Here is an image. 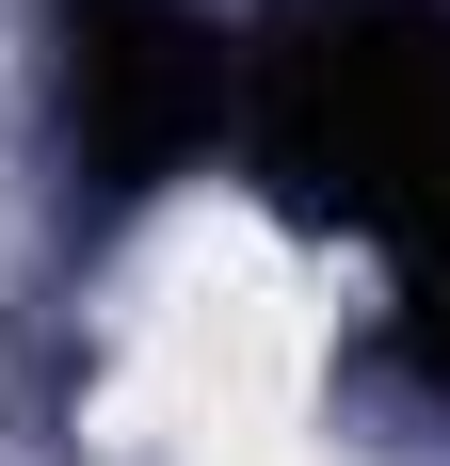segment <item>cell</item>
Segmentation results:
<instances>
[{
    "label": "cell",
    "mask_w": 450,
    "mask_h": 466,
    "mask_svg": "<svg viewBox=\"0 0 450 466\" xmlns=\"http://www.w3.org/2000/svg\"><path fill=\"white\" fill-rule=\"evenodd\" d=\"M258 177L306 226H354L386 258H450V16L435 0H290L241 65Z\"/></svg>",
    "instance_id": "1"
},
{
    "label": "cell",
    "mask_w": 450,
    "mask_h": 466,
    "mask_svg": "<svg viewBox=\"0 0 450 466\" xmlns=\"http://www.w3.org/2000/svg\"><path fill=\"white\" fill-rule=\"evenodd\" d=\"M241 113V48L193 0H81L65 16V145L97 193H161L193 177Z\"/></svg>",
    "instance_id": "2"
},
{
    "label": "cell",
    "mask_w": 450,
    "mask_h": 466,
    "mask_svg": "<svg viewBox=\"0 0 450 466\" xmlns=\"http://www.w3.org/2000/svg\"><path fill=\"white\" fill-rule=\"evenodd\" d=\"M403 370L450 402V258H418V274H403Z\"/></svg>",
    "instance_id": "3"
}]
</instances>
